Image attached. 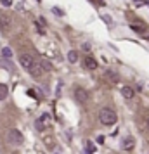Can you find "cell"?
Segmentation results:
<instances>
[{"instance_id":"8","label":"cell","mask_w":149,"mask_h":154,"mask_svg":"<svg viewBox=\"0 0 149 154\" xmlns=\"http://www.w3.org/2000/svg\"><path fill=\"white\" fill-rule=\"evenodd\" d=\"M121 95H123L125 99H134L135 90L132 88V87H128V85H125V87H121Z\"/></svg>"},{"instance_id":"14","label":"cell","mask_w":149,"mask_h":154,"mask_svg":"<svg viewBox=\"0 0 149 154\" xmlns=\"http://www.w3.org/2000/svg\"><path fill=\"white\" fill-rule=\"evenodd\" d=\"M2 56H4V57H7V59H9V57L12 56V50L9 49V47H4V49H2Z\"/></svg>"},{"instance_id":"3","label":"cell","mask_w":149,"mask_h":154,"mask_svg":"<svg viewBox=\"0 0 149 154\" xmlns=\"http://www.w3.org/2000/svg\"><path fill=\"white\" fill-rule=\"evenodd\" d=\"M73 95H75V100L80 102V104H87L88 102V92L85 88H82V87H75Z\"/></svg>"},{"instance_id":"6","label":"cell","mask_w":149,"mask_h":154,"mask_svg":"<svg viewBox=\"0 0 149 154\" xmlns=\"http://www.w3.org/2000/svg\"><path fill=\"white\" fill-rule=\"evenodd\" d=\"M28 73L31 75V76H35V78H40V76L43 75V73H45V71H43V68L40 66V63L36 61V63L33 64V66H31V69H29Z\"/></svg>"},{"instance_id":"20","label":"cell","mask_w":149,"mask_h":154,"mask_svg":"<svg viewBox=\"0 0 149 154\" xmlns=\"http://www.w3.org/2000/svg\"><path fill=\"white\" fill-rule=\"evenodd\" d=\"M147 128H149V121H147Z\"/></svg>"},{"instance_id":"15","label":"cell","mask_w":149,"mask_h":154,"mask_svg":"<svg viewBox=\"0 0 149 154\" xmlns=\"http://www.w3.org/2000/svg\"><path fill=\"white\" fill-rule=\"evenodd\" d=\"M38 63H40V66L43 68V71H45V69H52V66H50L49 61H38Z\"/></svg>"},{"instance_id":"12","label":"cell","mask_w":149,"mask_h":154,"mask_svg":"<svg viewBox=\"0 0 149 154\" xmlns=\"http://www.w3.org/2000/svg\"><path fill=\"white\" fill-rule=\"evenodd\" d=\"M0 28H2V29H7L9 28V17L0 16Z\"/></svg>"},{"instance_id":"9","label":"cell","mask_w":149,"mask_h":154,"mask_svg":"<svg viewBox=\"0 0 149 154\" xmlns=\"http://www.w3.org/2000/svg\"><path fill=\"white\" fill-rule=\"evenodd\" d=\"M83 66H85L87 69L94 71V69H97V61H95V59H92V57H85V61H83Z\"/></svg>"},{"instance_id":"11","label":"cell","mask_w":149,"mask_h":154,"mask_svg":"<svg viewBox=\"0 0 149 154\" xmlns=\"http://www.w3.org/2000/svg\"><path fill=\"white\" fill-rule=\"evenodd\" d=\"M7 94H9L7 87H5V85H2V83H0V100H5V97H7Z\"/></svg>"},{"instance_id":"18","label":"cell","mask_w":149,"mask_h":154,"mask_svg":"<svg viewBox=\"0 0 149 154\" xmlns=\"http://www.w3.org/2000/svg\"><path fill=\"white\" fill-rule=\"evenodd\" d=\"M2 4H4V5H5V7H9V5H11V4H12V0H2Z\"/></svg>"},{"instance_id":"5","label":"cell","mask_w":149,"mask_h":154,"mask_svg":"<svg viewBox=\"0 0 149 154\" xmlns=\"http://www.w3.org/2000/svg\"><path fill=\"white\" fill-rule=\"evenodd\" d=\"M35 63H36L35 57L29 56V54H21V56H19V64H21V66H23L26 71L31 69V66H33Z\"/></svg>"},{"instance_id":"13","label":"cell","mask_w":149,"mask_h":154,"mask_svg":"<svg viewBox=\"0 0 149 154\" xmlns=\"http://www.w3.org/2000/svg\"><path fill=\"white\" fill-rule=\"evenodd\" d=\"M107 78H109L111 82H114V83H116V82H120V76H118L116 73H113V71H107Z\"/></svg>"},{"instance_id":"7","label":"cell","mask_w":149,"mask_h":154,"mask_svg":"<svg viewBox=\"0 0 149 154\" xmlns=\"http://www.w3.org/2000/svg\"><path fill=\"white\" fill-rule=\"evenodd\" d=\"M134 146H135L134 137H125V139L121 140V149H123V151H132Z\"/></svg>"},{"instance_id":"17","label":"cell","mask_w":149,"mask_h":154,"mask_svg":"<svg viewBox=\"0 0 149 154\" xmlns=\"http://www.w3.org/2000/svg\"><path fill=\"white\" fill-rule=\"evenodd\" d=\"M87 151H90V152H94V151H95V147L92 146V142H87Z\"/></svg>"},{"instance_id":"19","label":"cell","mask_w":149,"mask_h":154,"mask_svg":"<svg viewBox=\"0 0 149 154\" xmlns=\"http://www.w3.org/2000/svg\"><path fill=\"white\" fill-rule=\"evenodd\" d=\"M83 50H85V52H88V50H90V45H88V43H83Z\"/></svg>"},{"instance_id":"1","label":"cell","mask_w":149,"mask_h":154,"mask_svg":"<svg viewBox=\"0 0 149 154\" xmlns=\"http://www.w3.org/2000/svg\"><path fill=\"white\" fill-rule=\"evenodd\" d=\"M99 119H101V123H102V125L111 126V125L116 123L118 116H116V112H114L111 107H102V109L99 111Z\"/></svg>"},{"instance_id":"16","label":"cell","mask_w":149,"mask_h":154,"mask_svg":"<svg viewBox=\"0 0 149 154\" xmlns=\"http://www.w3.org/2000/svg\"><path fill=\"white\" fill-rule=\"evenodd\" d=\"M130 28L134 29V31H137V33L144 35V28H141V26H137V24H130Z\"/></svg>"},{"instance_id":"2","label":"cell","mask_w":149,"mask_h":154,"mask_svg":"<svg viewBox=\"0 0 149 154\" xmlns=\"http://www.w3.org/2000/svg\"><path fill=\"white\" fill-rule=\"evenodd\" d=\"M50 125V114L49 112H43L42 116H38L35 119V126L38 132H43V130H47V126Z\"/></svg>"},{"instance_id":"4","label":"cell","mask_w":149,"mask_h":154,"mask_svg":"<svg viewBox=\"0 0 149 154\" xmlns=\"http://www.w3.org/2000/svg\"><path fill=\"white\" fill-rule=\"evenodd\" d=\"M7 139L12 146H19L23 142V133L19 132V130H16V128H11L7 132Z\"/></svg>"},{"instance_id":"10","label":"cell","mask_w":149,"mask_h":154,"mask_svg":"<svg viewBox=\"0 0 149 154\" xmlns=\"http://www.w3.org/2000/svg\"><path fill=\"white\" fill-rule=\"evenodd\" d=\"M68 61L75 64L76 61H78V52H75V50H70V52H68Z\"/></svg>"}]
</instances>
